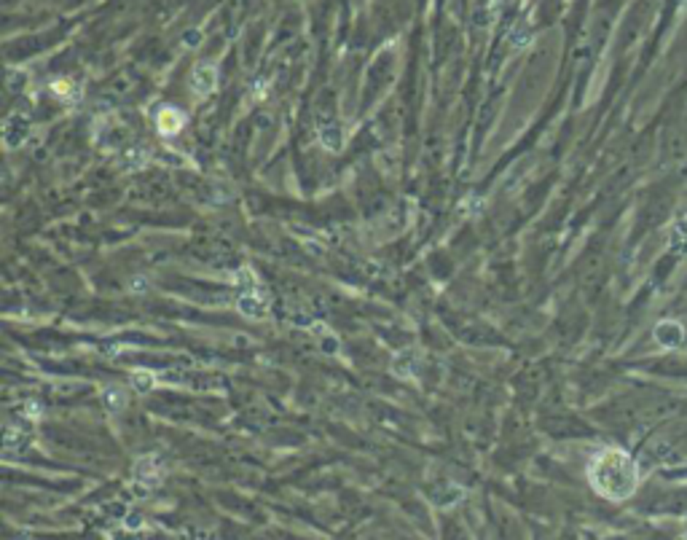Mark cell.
I'll return each instance as SVG.
<instances>
[{
  "label": "cell",
  "mask_w": 687,
  "mask_h": 540,
  "mask_svg": "<svg viewBox=\"0 0 687 540\" xmlns=\"http://www.w3.org/2000/svg\"><path fill=\"white\" fill-rule=\"evenodd\" d=\"M591 487L607 500H625L637 492L639 468L623 449H604L588 468Z\"/></svg>",
  "instance_id": "obj_1"
},
{
  "label": "cell",
  "mask_w": 687,
  "mask_h": 540,
  "mask_svg": "<svg viewBox=\"0 0 687 540\" xmlns=\"http://www.w3.org/2000/svg\"><path fill=\"white\" fill-rule=\"evenodd\" d=\"M191 91L196 97H210L217 86V67L212 62H199L191 70Z\"/></svg>",
  "instance_id": "obj_2"
},
{
  "label": "cell",
  "mask_w": 687,
  "mask_h": 540,
  "mask_svg": "<svg viewBox=\"0 0 687 540\" xmlns=\"http://www.w3.org/2000/svg\"><path fill=\"white\" fill-rule=\"evenodd\" d=\"M183 127H186L183 111H178V108H161V111H159V116H156V129H159L164 137L178 135Z\"/></svg>",
  "instance_id": "obj_3"
},
{
  "label": "cell",
  "mask_w": 687,
  "mask_h": 540,
  "mask_svg": "<svg viewBox=\"0 0 687 540\" xmlns=\"http://www.w3.org/2000/svg\"><path fill=\"white\" fill-rule=\"evenodd\" d=\"M127 400H129V395H127V390H124V387L108 385L105 390H102V403H105V409H108V412H121V409L127 406Z\"/></svg>",
  "instance_id": "obj_4"
},
{
  "label": "cell",
  "mask_w": 687,
  "mask_h": 540,
  "mask_svg": "<svg viewBox=\"0 0 687 540\" xmlns=\"http://www.w3.org/2000/svg\"><path fill=\"white\" fill-rule=\"evenodd\" d=\"M132 387L137 393H148L153 387V373L151 371H135L132 373Z\"/></svg>",
  "instance_id": "obj_5"
},
{
  "label": "cell",
  "mask_w": 687,
  "mask_h": 540,
  "mask_svg": "<svg viewBox=\"0 0 687 540\" xmlns=\"http://www.w3.org/2000/svg\"><path fill=\"white\" fill-rule=\"evenodd\" d=\"M397 360H403V363H406V369L400 371V376H406V379H408V376H414V366H416L414 352H400V355H397Z\"/></svg>",
  "instance_id": "obj_6"
},
{
  "label": "cell",
  "mask_w": 687,
  "mask_h": 540,
  "mask_svg": "<svg viewBox=\"0 0 687 540\" xmlns=\"http://www.w3.org/2000/svg\"><path fill=\"white\" fill-rule=\"evenodd\" d=\"M322 140L328 142L331 148H339V129L331 127V129H328V132H322Z\"/></svg>",
  "instance_id": "obj_7"
}]
</instances>
